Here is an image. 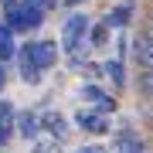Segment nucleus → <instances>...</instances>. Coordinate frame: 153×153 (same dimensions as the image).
<instances>
[{
  "mask_svg": "<svg viewBox=\"0 0 153 153\" xmlns=\"http://www.w3.org/2000/svg\"><path fill=\"white\" fill-rule=\"evenodd\" d=\"M88 17L85 14H71L68 21H65V27H61V48L68 51V55H75L78 48H82V41H85V34H88Z\"/></svg>",
  "mask_w": 153,
  "mask_h": 153,
  "instance_id": "f257e3e1",
  "label": "nucleus"
},
{
  "mask_svg": "<svg viewBox=\"0 0 153 153\" xmlns=\"http://www.w3.org/2000/svg\"><path fill=\"white\" fill-rule=\"evenodd\" d=\"M88 31H92V34H88V41H92L95 48H102V44L109 41V24H105V21H102V24H95V27H88Z\"/></svg>",
  "mask_w": 153,
  "mask_h": 153,
  "instance_id": "4468645a",
  "label": "nucleus"
},
{
  "mask_svg": "<svg viewBox=\"0 0 153 153\" xmlns=\"http://www.w3.org/2000/svg\"><path fill=\"white\" fill-rule=\"evenodd\" d=\"M105 75L112 78V85H126V71H123V61H119V58L105 61Z\"/></svg>",
  "mask_w": 153,
  "mask_h": 153,
  "instance_id": "f8f14e48",
  "label": "nucleus"
},
{
  "mask_svg": "<svg viewBox=\"0 0 153 153\" xmlns=\"http://www.w3.org/2000/svg\"><path fill=\"white\" fill-rule=\"evenodd\" d=\"M27 4H34V7H41V10L48 14L51 7H58V0H27Z\"/></svg>",
  "mask_w": 153,
  "mask_h": 153,
  "instance_id": "dca6fc26",
  "label": "nucleus"
},
{
  "mask_svg": "<svg viewBox=\"0 0 153 153\" xmlns=\"http://www.w3.org/2000/svg\"><path fill=\"white\" fill-rule=\"evenodd\" d=\"M7 136H10V126H7V123H0V143H4Z\"/></svg>",
  "mask_w": 153,
  "mask_h": 153,
  "instance_id": "f3484780",
  "label": "nucleus"
},
{
  "mask_svg": "<svg viewBox=\"0 0 153 153\" xmlns=\"http://www.w3.org/2000/svg\"><path fill=\"white\" fill-rule=\"evenodd\" d=\"M133 61L140 65V71L153 68V41H150V38H143V34L133 38Z\"/></svg>",
  "mask_w": 153,
  "mask_h": 153,
  "instance_id": "7ed1b4c3",
  "label": "nucleus"
},
{
  "mask_svg": "<svg viewBox=\"0 0 153 153\" xmlns=\"http://www.w3.org/2000/svg\"><path fill=\"white\" fill-rule=\"evenodd\" d=\"M78 4H85V0H65V7H78Z\"/></svg>",
  "mask_w": 153,
  "mask_h": 153,
  "instance_id": "aec40b11",
  "label": "nucleus"
},
{
  "mask_svg": "<svg viewBox=\"0 0 153 153\" xmlns=\"http://www.w3.org/2000/svg\"><path fill=\"white\" fill-rule=\"evenodd\" d=\"M4 85H7V71H4V65H0V92H4Z\"/></svg>",
  "mask_w": 153,
  "mask_h": 153,
  "instance_id": "a211bd4d",
  "label": "nucleus"
},
{
  "mask_svg": "<svg viewBox=\"0 0 153 153\" xmlns=\"http://www.w3.org/2000/svg\"><path fill=\"white\" fill-rule=\"evenodd\" d=\"M116 153H143V140L133 129H119V136H116Z\"/></svg>",
  "mask_w": 153,
  "mask_h": 153,
  "instance_id": "0eeeda50",
  "label": "nucleus"
},
{
  "mask_svg": "<svg viewBox=\"0 0 153 153\" xmlns=\"http://www.w3.org/2000/svg\"><path fill=\"white\" fill-rule=\"evenodd\" d=\"M136 88H140V95H146V99H153V68H146V71H140V78H136Z\"/></svg>",
  "mask_w": 153,
  "mask_h": 153,
  "instance_id": "ddd939ff",
  "label": "nucleus"
},
{
  "mask_svg": "<svg viewBox=\"0 0 153 153\" xmlns=\"http://www.w3.org/2000/svg\"><path fill=\"white\" fill-rule=\"evenodd\" d=\"M129 21H133V4H119L109 17H105V24H109V27H126Z\"/></svg>",
  "mask_w": 153,
  "mask_h": 153,
  "instance_id": "9d476101",
  "label": "nucleus"
},
{
  "mask_svg": "<svg viewBox=\"0 0 153 153\" xmlns=\"http://www.w3.org/2000/svg\"><path fill=\"white\" fill-rule=\"evenodd\" d=\"M58 61V44L55 41H34V65L41 71H48Z\"/></svg>",
  "mask_w": 153,
  "mask_h": 153,
  "instance_id": "20e7f679",
  "label": "nucleus"
},
{
  "mask_svg": "<svg viewBox=\"0 0 153 153\" xmlns=\"http://www.w3.org/2000/svg\"><path fill=\"white\" fill-rule=\"evenodd\" d=\"M17 61H21V78L27 85H34V82H41V75L44 71L34 65V41H27V44H21V48H17V55H14Z\"/></svg>",
  "mask_w": 153,
  "mask_h": 153,
  "instance_id": "f03ea898",
  "label": "nucleus"
},
{
  "mask_svg": "<svg viewBox=\"0 0 153 153\" xmlns=\"http://www.w3.org/2000/svg\"><path fill=\"white\" fill-rule=\"evenodd\" d=\"M82 95L88 99V102H95V105H99V102H105V99H109V95L102 92V88H99V85H85V88H82Z\"/></svg>",
  "mask_w": 153,
  "mask_h": 153,
  "instance_id": "2eb2a0df",
  "label": "nucleus"
},
{
  "mask_svg": "<svg viewBox=\"0 0 153 153\" xmlns=\"http://www.w3.org/2000/svg\"><path fill=\"white\" fill-rule=\"evenodd\" d=\"M17 55V44H14V31L7 27L4 21H0V65H7Z\"/></svg>",
  "mask_w": 153,
  "mask_h": 153,
  "instance_id": "6e6552de",
  "label": "nucleus"
},
{
  "mask_svg": "<svg viewBox=\"0 0 153 153\" xmlns=\"http://www.w3.org/2000/svg\"><path fill=\"white\" fill-rule=\"evenodd\" d=\"M38 126H41V119L34 112H21V119H17V129H21V136L24 140H34L38 136Z\"/></svg>",
  "mask_w": 153,
  "mask_h": 153,
  "instance_id": "1a4fd4ad",
  "label": "nucleus"
},
{
  "mask_svg": "<svg viewBox=\"0 0 153 153\" xmlns=\"http://www.w3.org/2000/svg\"><path fill=\"white\" fill-rule=\"evenodd\" d=\"M41 123H44V129H48L51 136H58V140L65 136V119H61V116H55V112H48V116H44Z\"/></svg>",
  "mask_w": 153,
  "mask_h": 153,
  "instance_id": "9b49d317",
  "label": "nucleus"
},
{
  "mask_svg": "<svg viewBox=\"0 0 153 153\" xmlns=\"http://www.w3.org/2000/svg\"><path fill=\"white\" fill-rule=\"evenodd\" d=\"M150 21H153V7H150Z\"/></svg>",
  "mask_w": 153,
  "mask_h": 153,
  "instance_id": "412c9836",
  "label": "nucleus"
},
{
  "mask_svg": "<svg viewBox=\"0 0 153 153\" xmlns=\"http://www.w3.org/2000/svg\"><path fill=\"white\" fill-rule=\"evenodd\" d=\"M75 123L82 126V129H88V133H99V136H102V133H109V123H105V116L102 112H95V109H82L75 116Z\"/></svg>",
  "mask_w": 153,
  "mask_h": 153,
  "instance_id": "39448f33",
  "label": "nucleus"
},
{
  "mask_svg": "<svg viewBox=\"0 0 153 153\" xmlns=\"http://www.w3.org/2000/svg\"><path fill=\"white\" fill-rule=\"evenodd\" d=\"M21 24H24V31H38L44 24V10L27 4V0H21Z\"/></svg>",
  "mask_w": 153,
  "mask_h": 153,
  "instance_id": "423d86ee",
  "label": "nucleus"
},
{
  "mask_svg": "<svg viewBox=\"0 0 153 153\" xmlns=\"http://www.w3.org/2000/svg\"><path fill=\"white\" fill-rule=\"evenodd\" d=\"M78 153H102V150H95V146H82Z\"/></svg>",
  "mask_w": 153,
  "mask_h": 153,
  "instance_id": "6ab92c4d",
  "label": "nucleus"
}]
</instances>
